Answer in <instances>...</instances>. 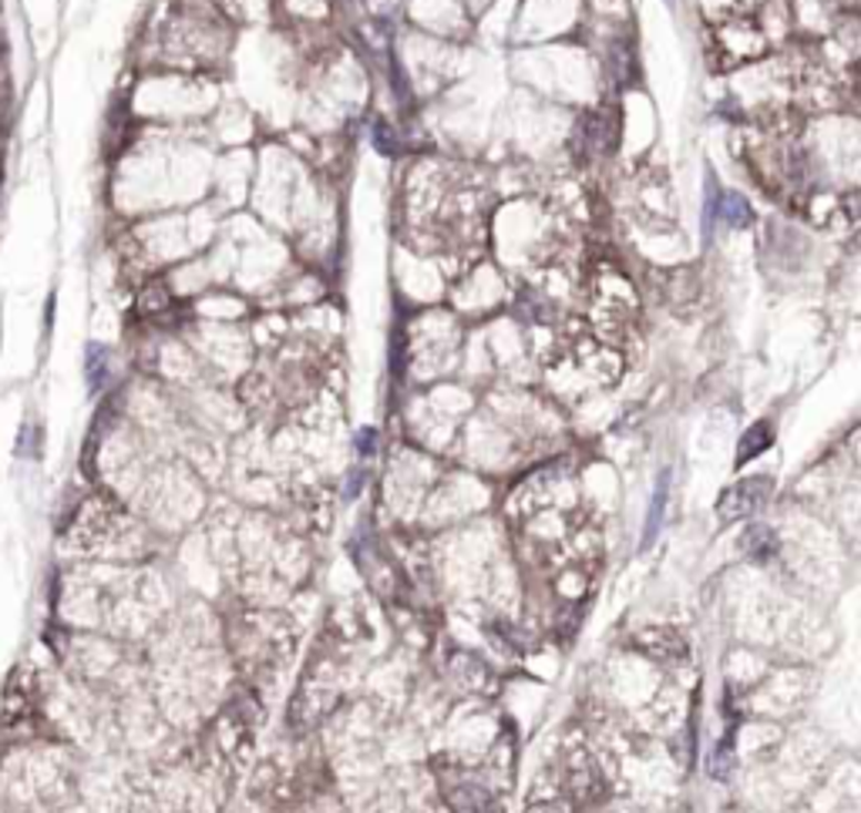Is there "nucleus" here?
Returning a JSON list of instances; mask_svg holds the SVG:
<instances>
[{
    "label": "nucleus",
    "mask_w": 861,
    "mask_h": 813,
    "mask_svg": "<svg viewBox=\"0 0 861 813\" xmlns=\"http://www.w3.org/2000/svg\"><path fill=\"white\" fill-rule=\"evenodd\" d=\"M771 477H747V481H740V484H734L730 491H724L720 494V501H717V515H720V522H737V518H744V515H750V512H757V507L768 501V494H771Z\"/></svg>",
    "instance_id": "1"
},
{
    "label": "nucleus",
    "mask_w": 861,
    "mask_h": 813,
    "mask_svg": "<svg viewBox=\"0 0 861 813\" xmlns=\"http://www.w3.org/2000/svg\"><path fill=\"white\" fill-rule=\"evenodd\" d=\"M775 444V431H771V424H757L754 431H747L744 438H740V447H737V464H747L750 457H757V454H763Z\"/></svg>",
    "instance_id": "2"
},
{
    "label": "nucleus",
    "mask_w": 861,
    "mask_h": 813,
    "mask_svg": "<svg viewBox=\"0 0 861 813\" xmlns=\"http://www.w3.org/2000/svg\"><path fill=\"white\" fill-rule=\"evenodd\" d=\"M666 487H669V467L659 474V484H656V494H653V507H649V522H646V532H643V545H649L663 525V512H666Z\"/></svg>",
    "instance_id": "3"
},
{
    "label": "nucleus",
    "mask_w": 861,
    "mask_h": 813,
    "mask_svg": "<svg viewBox=\"0 0 861 813\" xmlns=\"http://www.w3.org/2000/svg\"><path fill=\"white\" fill-rule=\"evenodd\" d=\"M84 370H88V387H91V390H102L105 380H109V350L99 347V343H91V347H88V363H84Z\"/></svg>",
    "instance_id": "4"
},
{
    "label": "nucleus",
    "mask_w": 861,
    "mask_h": 813,
    "mask_svg": "<svg viewBox=\"0 0 861 813\" xmlns=\"http://www.w3.org/2000/svg\"><path fill=\"white\" fill-rule=\"evenodd\" d=\"M717 209H720L724 223H730V226H747V223H750V206H747V202H744L737 192L717 195Z\"/></svg>",
    "instance_id": "5"
},
{
    "label": "nucleus",
    "mask_w": 861,
    "mask_h": 813,
    "mask_svg": "<svg viewBox=\"0 0 861 813\" xmlns=\"http://www.w3.org/2000/svg\"><path fill=\"white\" fill-rule=\"evenodd\" d=\"M744 548L754 555V558H771L775 552H778V538L771 535V528H763V525H754V528H747V538H744Z\"/></svg>",
    "instance_id": "6"
},
{
    "label": "nucleus",
    "mask_w": 861,
    "mask_h": 813,
    "mask_svg": "<svg viewBox=\"0 0 861 813\" xmlns=\"http://www.w3.org/2000/svg\"><path fill=\"white\" fill-rule=\"evenodd\" d=\"M31 438H34V424H24L18 438V457H31Z\"/></svg>",
    "instance_id": "7"
},
{
    "label": "nucleus",
    "mask_w": 861,
    "mask_h": 813,
    "mask_svg": "<svg viewBox=\"0 0 861 813\" xmlns=\"http://www.w3.org/2000/svg\"><path fill=\"white\" fill-rule=\"evenodd\" d=\"M373 145H377L380 152H385V155H394V142H391V132H388V128H377Z\"/></svg>",
    "instance_id": "8"
},
{
    "label": "nucleus",
    "mask_w": 861,
    "mask_h": 813,
    "mask_svg": "<svg viewBox=\"0 0 861 813\" xmlns=\"http://www.w3.org/2000/svg\"><path fill=\"white\" fill-rule=\"evenodd\" d=\"M373 441H377V438H373V431H363V434H360V441H357V444H360V454H370V451H373Z\"/></svg>",
    "instance_id": "9"
},
{
    "label": "nucleus",
    "mask_w": 861,
    "mask_h": 813,
    "mask_svg": "<svg viewBox=\"0 0 861 813\" xmlns=\"http://www.w3.org/2000/svg\"><path fill=\"white\" fill-rule=\"evenodd\" d=\"M4 122H8V97L0 91V128H4Z\"/></svg>",
    "instance_id": "10"
}]
</instances>
